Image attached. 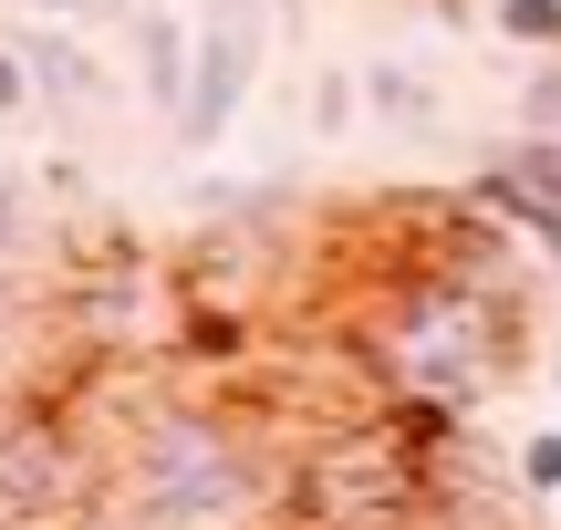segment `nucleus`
<instances>
[{"label":"nucleus","instance_id":"1","mask_svg":"<svg viewBox=\"0 0 561 530\" xmlns=\"http://www.w3.org/2000/svg\"><path fill=\"white\" fill-rule=\"evenodd\" d=\"M510 344H520V302H510V250L500 240H489V261H468V240H458L437 261L396 270L375 291V312H364V333H354V354L385 375V395L458 406V416L479 395H500Z\"/></svg>","mask_w":561,"mask_h":530},{"label":"nucleus","instance_id":"2","mask_svg":"<svg viewBox=\"0 0 561 530\" xmlns=\"http://www.w3.org/2000/svg\"><path fill=\"white\" fill-rule=\"evenodd\" d=\"M104 510L136 530H271L280 458L219 406H146L125 458L104 469Z\"/></svg>","mask_w":561,"mask_h":530},{"label":"nucleus","instance_id":"3","mask_svg":"<svg viewBox=\"0 0 561 530\" xmlns=\"http://www.w3.org/2000/svg\"><path fill=\"white\" fill-rule=\"evenodd\" d=\"M280 520L291 530H426V458L405 448L396 416H354L312 458L280 469Z\"/></svg>","mask_w":561,"mask_h":530},{"label":"nucleus","instance_id":"4","mask_svg":"<svg viewBox=\"0 0 561 530\" xmlns=\"http://www.w3.org/2000/svg\"><path fill=\"white\" fill-rule=\"evenodd\" d=\"M104 499V469L62 416H0V530H62Z\"/></svg>","mask_w":561,"mask_h":530},{"label":"nucleus","instance_id":"5","mask_svg":"<svg viewBox=\"0 0 561 530\" xmlns=\"http://www.w3.org/2000/svg\"><path fill=\"white\" fill-rule=\"evenodd\" d=\"M250 73H261V0H219V11L187 32V94H178V146H219L250 104Z\"/></svg>","mask_w":561,"mask_h":530},{"label":"nucleus","instance_id":"6","mask_svg":"<svg viewBox=\"0 0 561 530\" xmlns=\"http://www.w3.org/2000/svg\"><path fill=\"white\" fill-rule=\"evenodd\" d=\"M468 219H510V229H530V240L561 261V136H520V146H500V157L468 177Z\"/></svg>","mask_w":561,"mask_h":530},{"label":"nucleus","instance_id":"7","mask_svg":"<svg viewBox=\"0 0 561 530\" xmlns=\"http://www.w3.org/2000/svg\"><path fill=\"white\" fill-rule=\"evenodd\" d=\"M21 53V73H32V94H53V104H94V53H83V42H62V32H21L11 42Z\"/></svg>","mask_w":561,"mask_h":530},{"label":"nucleus","instance_id":"8","mask_svg":"<svg viewBox=\"0 0 561 530\" xmlns=\"http://www.w3.org/2000/svg\"><path fill=\"white\" fill-rule=\"evenodd\" d=\"M354 104H364V115H385V125H437V94H426L405 62H364V73H354Z\"/></svg>","mask_w":561,"mask_h":530},{"label":"nucleus","instance_id":"9","mask_svg":"<svg viewBox=\"0 0 561 530\" xmlns=\"http://www.w3.org/2000/svg\"><path fill=\"white\" fill-rule=\"evenodd\" d=\"M178 94H187V21L157 11V21H146V104L178 115Z\"/></svg>","mask_w":561,"mask_h":530},{"label":"nucleus","instance_id":"10","mask_svg":"<svg viewBox=\"0 0 561 530\" xmlns=\"http://www.w3.org/2000/svg\"><path fill=\"white\" fill-rule=\"evenodd\" d=\"M510 479H520V499H561V427H530L520 458H510Z\"/></svg>","mask_w":561,"mask_h":530},{"label":"nucleus","instance_id":"11","mask_svg":"<svg viewBox=\"0 0 561 530\" xmlns=\"http://www.w3.org/2000/svg\"><path fill=\"white\" fill-rule=\"evenodd\" d=\"M489 21L510 42H530V53H561V0H489Z\"/></svg>","mask_w":561,"mask_h":530},{"label":"nucleus","instance_id":"12","mask_svg":"<svg viewBox=\"0 0 561 530\" xmlns=\"http://www.w3.org/2000/svg\"><path fill=\"white\" fill-rule=\"evenodd\" d=\"M354 125V73H312V136H343Z\"/></svg>","mask_w":561,"mask_h":530},{"label":"nucleus","instance_id":"13","mask_svg":"<svg viewBox=\"0 0 561 530\" xmlns=\"http://www.w3.org/2000/svg\"><path fill=\"white\" fill-rule=\"evenodd\" d=\"M520 125H530V136H561V62H541V73H530V94H520Z\"/></svg>","mask_w":561,"mask_h":530},{"label":"nucleus","instance_id":"14","mask_svg":"<svg viewBox=\"0 0 561 530\" xmlns=\"http://www.w3.org/2000/svg\"><path fill=\"white\" fill-rule=\"evenodd\" d=\"M21 104H32V73H21V53L0 42V115H21Z\"/></svg>","mask_w":561,"mask_h":530},{"label":"nucleus","instance_id":"15","mask_svg":"<svg viewBox=\"0 0 561 530\" xmlns=\"http://www.w3.org/2000/svg\"><path fill=\"white\" fill-rule=\"evenodd\" d=\"M21 312H32V302H21V281H11V261H0V344H11V333H21Z\"/></svg>","mask_w":561,"mask_h":530},{"label":"nucleus","instance_id":"16","mask_svg":"<svg viewBox=\"0 0 561 530\" xmlns=\"http://www.w3.org/2000/svg\"><path fill=\"white\" fill-rule=\"evenodd\" d=\"M62 530H136V520H115V510L94 499V510H83V520H62Z\"/></svg>","mask_w":561,"mask_h":530},{"label":"nucleus","instance_id":"17","mask_svg":"<svg viewBox=\"0 0 561 530\" xmlns=\"http://www.w3.org/2000/svg\"><path fill=\"white\" fill-rule=\"evenodd\" d=\"M32 11H73V21H94V11H115V0H32Z\"/></svg>","mask_w":561,"mask_h":530},{"label":"nucleus","instance_id":"18","mask_svg":"<svg viewBox=\"0 0 561 530\" xmlns=\"http://www.w3.org/2000/svg\"><path fill=\"white\" fill-rule=\"evenodd\" d=\"M551 375H561V323H551Z\"/></svg>","mask_w":561,"mask_h":530}]
</instances>
